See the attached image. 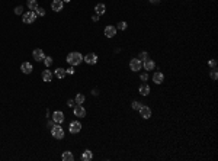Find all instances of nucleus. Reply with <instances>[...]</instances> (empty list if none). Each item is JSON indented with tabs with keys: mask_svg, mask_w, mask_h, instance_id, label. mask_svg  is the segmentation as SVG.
Returning a JSON list of instances; mask_svg holds the SVG:
<instances>
[{
	"mask_svg": "<svg viewBox=\"0 0 218 161\" xmlns=\"http://www.w3.org/2000/svg\"><path fill=\"white\" fill-rule=\"evenodd\" d=\"M66 61H67L70 65H79V64H81V61H83V55H81L80 52H70V54L67 55Z\"/></svg>",
	"mask_w": 218,
	"mask_h": 161,
	"instance_id": "1",
	"label": "nucleus"
},
{
	"mask_svg": "<svg viewBox=\"0 0 218 161\" xmlns=\"http://www.w3.org/2000/svg\"><path fill=\"white\" fill-rule=\"evenodd\" d=\"M51 135H52L55 139H63V138H64V129L60 126V123H55V125L51 128Z\"/></svg>",
	"mask_w": 218,
	"mask_h": 161,
	"instance_id": "2",
	"label": "nucleus"
},
{
	"mask_svg": "<svg viewBox=\"0 0 218 161\" xmlns=\"http://www.w3.org/2000/svg\"><path fill=\"white\" fill-rule=\"evenodd\" d=\"M35 19H37V13H35L34 10L26 12V13H23V16H22L23 23H34V22H35Z\"/></svg>",
	"mask_w": 218,
	"mask_h": 161,
	"instance_id": "3",
	"label": "nucleus"
},
{
	"mask_svg": "<svg viewBox=\"0 0 218 161\" xmlns=\"http://www.w3.org/2000/svg\"><path fill=\"white\" fill-rule=\"evenodd\" d=\"M130 68H131V71H140L141 68H143V63L138 60V58H132L131 61H130Z\"/></svg>",
	"mask_w": 218,
	"mask_h": 161,
	"instance_id": "4",
	"label": "nucleus"
},
{
	"mask_svg": "<svg viewBox=\"0 0 218 161\" xmlns=\"http://www.w3.org/2000/svg\"><path fill=\"white\" fill-rule=\"evenodd\" d=\"M68 131H70V133H79V132L81 131V123H80L79 120H73V122H70V125H68Z\"/></svg>",
	"mask_w": 218,
	"mask_h": 161,
	"instance_id": "5",
	"label": "nucleus"
},
{
	"mask_svg": "<svg viewBox=\"0 0 218 161\" xmlns=\"http://www.w3.org/2000/svg\"><path fill=\"white\" fill-rule=\"evenodd\" d=\"M73 113H74V116H77V118H84V116H86V109H84L81 105H76V106L73 107Z\"/></svg>",
	"mask_w": 218,
	"mask_h": 161,
	"instance_id": "6",
	"label": "nucleus"
},
{
	"mask_svg": "<svg viewBox=\"0 0 218 161\" xmlns=\"http://www.w3.org/2000/svg\"><path fill=\"white\" fill-rule=\"evenodd\" d=\"M83 60H84L89 65H93V64L97 63V55H96L95 52H89L86 57H83Z\"/></svg>",
	"mask_w": 218,
	"mask_h": 161,
	"instance_id": "7",
	"label": "nucleus"
},
{
	"mask_svg": "<svg viewBox=\"0 0 218 161\" xmlns=\"http://www.w3.org/2000/svg\"><path fill=\"white\" fill-rule=\"evenodd\" d=\"M52 120L55 122V123H63L64 122V113L61 112V110H55L54 113H52Z\"/></svg>",
	"mask_w": 218,
	"mask_h": 161,
	"instance_id": "8",
	"label": "nucleus"
},
{
	"mask_svg": "<svg viewBox=\"0 0 218 161\" xmlns=\"http://www.w3.org/2000/svg\"><path fill=\"white\" fill-rule=\"evenodd\" d=\"M103 32H105V36H106V38H114V36L117 35V28L112 26V25H109V26L105 28Z\"/></svg>",
	"mask_w": 218,
	"mask_h": 161,
	"instance_id": "9",
	"label": "nucleus"
},
{
	"mask_svg": "<svg viewBox=\"0 0 218 161\" xmlns=\"http://www.w3.org/2000/svg\"><path fill=\"white\" fill-rule=\"evenodd\" d=\"M32 57H34V60H35V61H44V58H45V55H44V51H42L41 48H37V50H34V52H32Z\"/></svg>",
	"mask_w": 218,
	"mask_h": 161,
	"instance_id": "10",
	"label": "nucleus"
},
{
	"mask_svg": "<svg viewBox=\"0 0 218 161\" xmlns=\"http://www.w3.org/2000/svg\"><path fill=\"white\" fill-rule=\"evenodd\" d=\"M140 115H141L143 119H148V118H151V109L148 106H141L140 107Z\"/></svg>",
	"mask_w": 218,
	"mask_h": 161,
	"instance_id": "11",
	"label": "nucleus"
},
{
	"mask_svg": "<svg viewBox=\"0 0 218 161\" xmlns=\"http://www.w3.org/2000/svg\"><path fill=\"white\" fill-rule=\"evenodd\" d=\"M63 8H64V2H63V0H54V2L51 3V9L54 12H60V10H63Z\"/></svg>",
	"mask_w": 218,
	"mask_h": 161,
	"instance_id": "12",
	"label": "nucleus"
},
{
	"mask_svg": "<svg viewBox=\"0 0 218 161\" xmlns=\"http://www.w3.org/2000/svg\"><path fill=\"white\" fill-rule=\"evenodd\" d=\"M143 67H144L146 71H151V70L156 68V63H154L151 58H148V60H146V61L143 63Z\"/></svg>",
	"mask_w": 218,
	"mask_h": 161,
	"instance_id": "13",
	"label": "nucleus"
},
{
	"mask_svg": "<svg viewBox=\"0 0 218 161\" xmlns=\"http://www.w3.org/2000/svg\"><path fill=\"white\" fill-rule=\"evenodd\" d=\"M153 81H154L156 84H161V83L164 81V74L160 73V71H156V73L153 74Z\"/></svg>",
	"mask_w": 218,
	"mask_h": 161,
	"instance_id": "14",
	"label": "nucleus"
},
{
	"mask_svg": "<svg viewBox=\"0 0 218 161\" xmlns=\"http://www.w3.org/2000/svg\"><path fill=\"white\" fill-rule=\"evenodd\" d=\"M138 92H140L141 96H148V93L151 92V89H150V86H148L147 83H144V84H141V86L138 87Z\"/></svg>",
	"mask_w": 218,
	"mask_h": 161,
	"instance_id": "15",
	"label": "nucleus"
},
{
	"mask_svg": "<svg viewBox=\"0 0 218 161\" xmlns=\"http://www.w3.org/2000/svg\"><path fill=\"white\" fill-rule=\"evenodd\" d=\"M21 70H22V73H23V74H31V73H32V70H34V67H32V64H31V63H23V64L21 65Z\"/></svg>",
	"mask_w": 218,
	"mask_h": 161,
	"instance_id": "16",
	"label": "nucleus"
},
{
	"mask_svg": "<svg viewBox=\"0 0 218 161\" xmlns=\"http://www.w3.org/2000/svg\"><path fill=\"white\" fill-rule=\"evenodd\" d=\"M41 77H42V80H44V81H47V83L52 81V73H51L50 70H44V71H42V74H41Z\"/></svg>",
	"mask_w": 218,
	"mask_h": 161,
	"instance_id": "17",
	"label": "nucleus"
},
{
	"mask_svg": "<svg viewBox=\"0 0 218 161\" xmlns=\"http://www.w3.org/2000/svg\"><path fill=\"white\" fill-rule=\"evenodd\" d=\"M83 161H90L92 158H93V152L90 151V149H84L83 152H81V157H80Z\"/></svg>",
	"mask_w": 218,
	"mask_h": 161,
	"instance_id": "18",
	"label": "nucleus"
},
{
	"mask_svg": "<svg viewBox=\"0 0 218 161\" xmlns=\"http://www.w3.org/2000/svg\"><path fill=\"white\" fill-rule=\"evenodd\" d=\"M95 12L100 16V15H105V12H106V6L103 5V3H97L96 6H95Z\"/></svg>",
	"mask_w": 218,
	"mask_h": 161,
	"instance_id": "19",
	"label": "nucleus"
},
{
	"mask_svg": "<svg viewBox=\"0 0 218 161\" xmlns=\"http://www.w3.org/2000/svg\"><path fill=\"white\" fill-rule=\"evenodd\" d=\"M54 74H55V77H57L58 80H63V78L66 77V74H67V73H66V68H61V67H58V68L54 71Z\"/></svg>",
	"mask_w": 218,
	"mask_h": 161,
	"instance_id": "20",
	"label": "nucleus"
},
{
	"mask_svg": "<svg viewBox=\"0 0 218 161\" xmlns=\"http://www.w3.org/2000/svg\"><path fill=\"white\" fill-rule=\"evenodd\" d=\"M61 158H63V161H73L74 160V157H73V154L70 151H64Z\"/></svg>",
	"mask_w": 218,
	"mask_h": 161,
	"instance_id": "21",
	"label": "nucleus"
},
{
	"mask_svg": "<svg viewBox=\"0 0 218 161\" xmlns=\"http://www.w3.org/2000/svg\"><path fill=\"white\" fill-rule=\"evenodd\" d=\"M26 5H28V8L31 9V10H37V8H38V2H37V0H28V2H26Z\"/></svg>",
	"mask_w": 218,
	"mask_h": 161,
	"instance_id": "22",
	"label": "nucleus"
},
{
	"mask_svg": "<svg viewBox=\"0 0 218 161\" xmlns=\"http://www.w3.org/2000/svg\"><path fill=\"white\" fill-rule=\"evenodd\" d=\"M84 94H81V93H77V96H76V105H83V102H84Z\"/></svg>",
	"mask_w": 218,
	"mask_h": 161,
	"instance_id": "23",
	"label": "nucleus"
},
{
	"mask_svg": "<svg viewBox=\"0 0 218 161\" xmlns=\"http://www.w3.org/2000/svg\"><path fill=\"white\" fill-rule=\"evenodd\" d=\"M138 60H140L141 63H144L146 60H148V52H146V51L140 52V57H138Z\"/></svg>",
	"mask_w": 218,
	"mask_h": 161,
	"instance_id": "24",
	"label": "nucleus"
},
{
	"mask_svg": "<svg viewBox=\"0 0 218 161\" xmlns=\"http://www.w3.org/2000/svg\"><path fill=\"white\" fill-rule=\"evenodd\" d=\"M42 63H44V64H45V67L48 68V67H51V65H52V58H51V57H45Z\"/></svg>",
	"mask_w": 218,
	"mask_h": 161,
	"instance_id": "25",
	"label": "nucleus"
},
{
	"mask_svg": "<svg viewBox=\"0 0 218 161\" xmlns=\"http://www.w3.org/2000/svg\"><path fill=\"white\" fill-rule=\"evenodd\" d=\"M131 106H132V109H134V110H140V107L143 106V103H140L138 100H134V102L131 103Z\"/></svg>",
	"mask_w": 218,
	"mask_h": 161,
	"instance_id": "26",
	"label": "nucleus"
},
{
	"mask_svg": "<svg viewBox=\"0 0 218 161\" xmlns=\"http://www.w3.org/2000/svg\"><path fill=\"white\" fill-rule=\"evenodd\" d=\"M35 13H37V16H45V9L44 8H37V10H35Z\"/></svg>",
	"mask_w": 218,
	"mask_h": 161,
	"instance_id": "27",
	"label": "nucleus"
},
{
	"mask_svg": "<svg viewBox=\"0 0 218 161\" xmlns=\"http://www.w3.org/2000/svg\"><path fill=\"white\" fill-rule=\"evenodd\" d=\"M127 26H128V25H127V22H124V21H122V22H119V23L117 25V28H118V29H121V31H125V29H127Z\"/></svg>",
	"mask_w": 218,
	"mask_h": 161,
	"instance_id": "28",
	"label": "nucleus"
},
{
	"mask_svg": "<svg viewBox=\"0 0 218 161\" xmlns=\"http://www.w3.org/2000/svg\"><path fill=\"white\" fill-rule=\"evenodd\" d=\"M211 78H212V80H217V78H218V73H217V68H212V70H211Z\"/></svg>",
	"mask_w": 218,
	"mask_h": 161,
	"instance_id": "29",
	"label": "nucleus"
},
{
	"mask_svg": "<svg viewBox=\"0 0 218 161\" xmlns=\"http://www.w3.org/2000/svg\"><path fill=\"white\" fill-rule=\"evenodd\" d=\"M217 64H218L217 60H209V61H208V65H209L211 68H217Z\"/></svg>",
	"mask_w": 218,
	"mask_h": 161,
	"instance_id": "30",
	"label": "nucleus"
},
{
	"mask_svg": "<svg viewBox=\"0 0 218 161\" xmlns=\"http://www.w3.org/2000/svg\"><path fill=\"white\" fill-rule=\"evenodd\" d=\"M15 13H16V15H22V13H23V6H18V8H15Z\"/></svg>",
	"mask_w": 218,
	"mask_h": 161,
	"instance_id": "31",
	"label": "nucleus"
},
{
	"mask_svg": "<svg viewBox=\"0 0 218 161\" xmlns=\"http://www.w3.org/2000/svg\"><path fill=\"white\" fill-rule=\"evenodd\" d=\"M140 78H141L143 81H147V80H148V74H147V73H141V74H140Z\"/></svg>",
	"mask_w": 218,
	"mask_h": 161,
	"instance_id": "32",
	"label": "nucleus"
},
{
	"mask_svg": "<svg viewBox=\"0 0 218 161\" xmlns=\"http://www.w3.org/2000/svg\"><path fill=\"white\" fill-rule=\"evenodd\" d=\"M67 106H68V107H74V106H76V100H71V99H70V100L67 102Z\"/></svg>",
	"mask_w": 218,
	"mask_h": 161,
	"instance_id": "33",
	"label": "nucleus"
},
{
	"mask_svg": "<svg viewBox=\"0 0 218 161\" xmlns=\"http://www.w3.org/2000/svg\"><path fill=\"white\" fill-rule=\"evenodd\" d=\"M66 73H67V74H74V67H73V65H70V68H67V70H66Z\"/></svg>",
	"mask_w": 218,
	"mask_h": 161,
	"instance_id": "34",
	"label": "nucleus"
},
{
	"mask_svg": "<svg viewBox=\"0 0 218 161\" xmlns=\"http://www.w3.org/2000/svg\"><path fill=\"white\" fill-rule=\"evenodd\" d=\"M99 18H100V16H99L97 13H95V15L92 16V21H93V22H97V21H99Z\"/></svg>",
	"mask_w": 218,
	"mask_h": 161,
	"instance_id": "35",
	"label": "nucleus"
},
{
	"mask_svg": "<svg viewBox=\"0 0 218 161\" xmlns=\"http://www.w3.org/2000/svg\"><path fill=\"white\" fill-rule=\"evenodd\" d=\"M150 2H151L153 5H159V3H160V0H150Z\"/></svg>",
	"mask_w": 218,
	"mask_h": 161,
	"instance_id": "36",
	"label": "nucleus"
},
{
	"mask_svg": "<svg viewBox=\"0 0 218 161\" xmlns=\"http://www.w3.org/2000/svg\"><path fill=\"white\" fill-rule=\"evenodd\" d=\"M63 2H64V3H70V0H63Z\"/></svg>",
	"mask_w": 218,
	"mask_h": 161,
	"instance_id": "37",
	"label": "nucleus"
}]
</instances>
